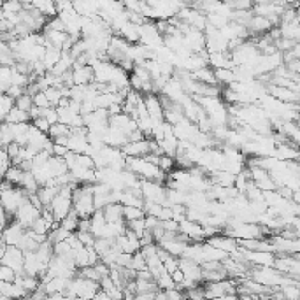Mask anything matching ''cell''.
Masks as SVG:
<instances>
[{
	"label": "cell",
	"instance_id": "5bb4252c",
	"mask_svg": "<svg viewBox=\"0 0 300 300\" xmlns=\"http://www.w3.org/2000/svg\"><path fill=\"white\" fill-rule=\"evenodd\" d=\"M62 58V49L56 46H49L46 47V53H44V58H42V62H44V65H46L47 70H53L55 69V65L60 62Z\"/></svg>",
	"mask_w": 300,
	"mask_h": 300
},
{
	"label": "cell",
	"instance_id": "52a82bcc",
	"mask_svg": "<svg viewBox=\"0 0 300 300\" xmlns=\"http://www.w3.org/2000/svg\"><path fill=\"white\" fill-rule=\"evenodd\" d=\"M146 107H148V114L155 123H163L165 121V109L162 106V100L158 97V93H146L144 95Z\"/></svg>",
	"mask_w": 300,
	"mask_h": 300
},
{
	"label": "cell",
	"instance_id": "4fadbf2b",
	"mask_svg": "<svg viewBox=\"0 0 300 300\" xmlns=\"http://www.w3.org/2000/svg\"><path fill=\"white\" fill-rule=\"evenodd\" d=\"M123 204L121 202H109L104 207V214H106L107 223H116V221H123L125 214H123Z\"/></svg>",
	"mask_w": 300,
	"mask_h": 300
},
{
	"label": "cell",
	"instance_id": "d4e9b609",
	"mask_svg": "<svg viewBox=\"0 0 300 300\" xmlns=\"http://www.w3.org/2000/svg\"><path fill=\"white\" fill-rule=\"evenodd\" d=\"M16 277H18V272L13 267L5 263L0 265V281H16Z\"/></svg>",
	"mask_w": 300,
	"mask_h": 300
},
{
	"label": "cell",
	"instance_id": "8fae6325",
	"mask_svg": "<svg viewBox=\"0 0 300 300\" xmlns=\"http://www.w3.org/2000/svg\"><path fill=\"white\" fill-rule=\"evenodd\" d=\"M72 72H74V84L79 86H86L95 81V69L92 65H74Z\"/></svg>",
	"mask_w": 300,
	"mask_h": 300
},
{
	"label": "cell",
	"instance_id": "1f68e13d",
	"mask_svg": "<svg viewBox=\"0 0 300 300\" xmlns=\"http://www.w3.org/2000/svg\"><path fill=\"white\" fill-rule=\"evenodd\" d=\"M21 9H23V2H21V0H7V2H4V5H2V11H7V13L18 14Z\"/></svg>",
	"mask_w": 300,
	"mask_h": 300
},
{
	"label": "cell",
	"instance_id": "ffe728a7",
	"mask_svg": "<svg viewBox=\"0 0 300 300\" xmlns=\"http://www.w3.org/2000/svg\"><path fill=\"white\" fill-rule=\"evenodd\" d=\"M18 246L25 251V253H28V251H37V248H39L41 244H39L37 240L33 239V237L30 236L28 232H25V236L21 237V240H19Z\"/></svg>",
	"mask_w": 300,
	"mask_h": 300
},
{
	"label": "cell",
	"instance_id": "44dd1931",
	"mask_svg": "<svg viewBox=\"0 0 300 300\" xmlns=\"http://www.w3.org/2000/svg\"><path fill=\"white\" fill-rule=\"evenodd\" d=\"M44 93L47 95V98H49L51 106H53V107H58L60 100L63 98V92H62V88H58V86L46 88V90H44Z\"/></svg>",
	"mask_w": 300,
	"mask_h": 300
},
{
	"label": "cell",
	"instance_id": "836d02e7",
	"mask_svg": "<svg viewBox=\"0 0 300 300\" xmlns=\"http://www.w3.org/2000/svg\"><path fill=\"white\" fill-rule=\"evenodd\" d=\"M70 149H69V146H65V144H58V142H55V149H53V153H55L56 157H65L67 153H69Z\"/></svg>",
	"mask_w": 300,
	"mask_h": 300
},
{
	"label": "cell",
	"instance_id": "484cf974",
	"mask_svg": "<svg viewBox=\"0 0 300 300\" xmlns=\"http://www.w3.org/2000/svg\"><path fill=\"white\" fill-rule=\"evenodd\" d=\"M16 106L19 107V109H23V111H28L30 112V109L33 107V97L30 95V93L25 92L21 97L16 98Z\"/></svg>",
	"mask_w": 300,
	"mask_h": 300
},
{
	"label": "cell",
	"instance_id": "ba28073f",
	"mask_svg": "<svg viewBox=\"0 0 300 300\" xmlns=\"http://www.w3.org/2000/svg\"><path fill=\"white\" fill-rule=\"evenodd\" d=\"M197 132H199V125L195 121L188 120V118H183L177 125H174V134L179 141H189L191 142V139L195 137Z\"/></svg>",
	"mask_w": 300,
	"mask_h": 300
},
{
	"label": "cell",
	"instance_id": "7a4b0ae2",
	"mask_svg": "<svg viewBox=\"0 0 300 300\" xmlns=\"http://www.w3.org/2000/svg\"><path fill=\"white\" fill-rule=\"evenodd\" d=\"M72 185L62 186L60 193L56 195L55 200L51 202V209L55 213L56 221H62L65 216H69L70 211L74 209V199H72Z\"/></svg>",
	"mask_w": 300,
	"mask_h": 300
},
{
	"label": "cell",
	"instance_id": "cb8c5ba5",
	"mask_svg": "<svg viewBox=\"0 0 300 300\" xmlns=\"http://www.w3.org/2000/svg\"><path fill=\"white\" fill-rule=\"evenodd\" d=\"M130 230H134L139 237H142V234L146 232V216L139 218V220H132V221H126Z\"/></svg>",
	"mask_w": 300,
	"mask_h": 300
},
{
	"label": "cell",
	"instance_id": "603a6c76",
	"mask_svg": "<svg viewBox=\"0 0 300 300\" xmlns=\"http://www.w3.org/2000/svg\"><path fill=\"white\" fill-rule=\"evenodd\" d=\"M13 141H14L13 126H11L9 121H4V123H2V148L9 146Z\"/></svg>",
	"mask_w": 300,
	"mask_h": 300
},
{
	"label": "cell",
	"instance_id": "e575fe53",
	"mask_svg": "<svg viewBox=\"0 0 300 300\" xmlns=\"http://www.w3.org/2000/svg\"><path fill=\"white\" fill-rule=\"evenodd\" d=\"M172 279H174L175 284H181V283L185 281V274H183V270H181V268H177L175 272H172Z\"/></svg>",
	"mask_w": 300,
	"mask_h": 300
},
{
	"label": "cell",
	"instance_id": "30bf717a",
	"mask_svg": "<svg viewBox=\"0 0 300 300\" xmlns=\"http://www.w3.org/2000/svg\"><path fill=\"white\" fill-rule=\"evenodd\" d=\"M121 149L125 153V157H146L148 153H151V142H149V137H146L142 141L125 144Z\"/></svg>",
	"mask_w": 300,
	"mask_h": 300
},
{
	"label": "cell",
	"instance_id": "7402d4cb",
	"mask_svg": "<svg viewBox=\"0 0 300 300\" xmlns=\"http://www.w3.org/2000/svg\"><path fill=\"white\" fill-rule=\"evenodd\" d=\"M123 214H125L126 221H132V220H139V218L146 216V211L142 207H135V205H123Z\"/></svg>",
	"mask_w": 300,
	"mask_h": 300
},
{
	"label": "cell",
	"instance_id": "6da1fadb",
	"mask_svg": "<svg viewBox=\"0 0 300 300\" xmlns=\"http://www.w3.org/2000/svg\"><path fill=\"white\" fill-rule=\"evenodd\" d=\"M100 290V283L95 279H88L83 276H76L70 281V286L67 288L65 295L67 297H79V299H90L95 297Z\"/></svg>",
	"mask_w": 300,
	"mask_h": 300
},
{
	"label": "cell",
	"instance_id": "8992f818",
	"mask_svg": "<svg viewBox=\"0 0 300 300\" xmlns=\"http://www.w3.org/2000/svg\"><path fill=\"white\" fill-rule=\"evenodd\" d=\"M41 209L39 207H35L30 200H27V202L21 205V207L16 211V214H14V220L19 223V225H23L25 228H32V225H33V221L37 220L39 216H41Z\"/></svg>",
	"mask_w": 300,
	"mask_h": 300
},
{
	"label": "cell",
	"instance_id": "2e32d148",
	"mask_svg": "<svg viewBox=\"0 0 300 300\" xmlns=\"http://www.w3.org/2000/svg\"><path fill=\"white\" fill-rule=\"evenodd\" d=\"M216 70V79H218V84L221 86H230L232 83H236L237 81V76L234 72V69H214Z\"/></svg>",
	"mask_w": 300,
	"mask_h": 300
},
{
	"label": "cell",
	"instance_id": "f1b7e54d",
	"mask_svg": "<svg viewBox=\"0 0 300 300\" xmlns=\"http://www.w3.org/2000/svg\"><path fill=\"white\" fill-rule=\"evenodd\" d=\"M158 165H160V169H162L163 172H167V174H169V172L174 171L175 158L174 157H169V155H165V153H163L162 157H160V163H158Z\"/></svg>",
	"mask_w": 300,
	"mask_h": 300
},
{
	"label": "cell",
	"instance_id": "5b68a950",
	"mask_svg": "<svg viewBox=\"0 0 300 300\" xmlns=\"http://www.w3.org/2000/svg\"><path fill=\"white\" fill-rule=\"evenodd\" d=\"M267 93L276 100L283 102V104H299L300 100V92L295 88L290 86H279V84H268Z\"/></svg>",
	"mask_w": 300,
	"mask_h": 300
},
{
	"label": "cell",
	"instance_id": "9c48e42d",
	"mask_svg": "<svg viewBox=\"0 0 300 300\" xmlns=\"http://www.w3.org/2000/svg\"><path fill=\"white\" fill-rule=\"evenodd\" d=\"M25 232H27V228H25L23 225H19V223L14 220L11 225H7L4 228V232H2V240H5L9 246H18L21 237L25 236Z\"/></svg>",
	"mask_w": 300,
	"mask_h": 300
},
{
	"label": "cell",
	"instance_id": "e0dca14e",
	"mask_svg": "<svg viewBox=\"0 0 300 300\" xmlns=\"http://www.w3.org/2000/svg\"><path fill=\"white\" fill-rule=\"evenodd\" d=\"M14 106H16V98H13L7 93H2V98H0V116H2V120H5V116L13 111Z\"/></svg>",
	"mask_w": 300,
	"mask_h": 300
},
{
	"label": "cell",
	"instance_id": "3957f363",
	"mask_svg": "<svg viewBox=\"0 0 300 300\" xmlns=\"http://www.w3.org/2000/svg\"><path fill=\"white\" fill-rule=\"evenodd\" d=\"M28 200V193L21 186H13V188L2 189V209L7 213L16 214L21 205Z\"/></svg>",
	"mask_w": 300,
	"mask_h": 300
},
{
	"label": "cell",
	"instance_id": "f546056e",
	"mask_svg": "<svg viewBox=\"0 0 300 300\" xmlns=\"http://www.w3.org/2000/svg\"><path fill=\"white\" fill-rule=\"evenodd\" d=\"M276 46L277 49L281 51V53H284V51H290L293 49V47L297 46V41L295 39H290V37H281L276 41Z\"/></svg>",
	"mask_w": 300,
	"mask_h": 300
},
{
	"label": "cell",
	"instance_id": "4316f807",
	"mask_svg": "<svg viewBox=\"0 0 300 300\" xmlns=\"http://www.w3.org/2000/svg\"><path fill=\"white\" fill-rule=\"evenodd\" d=\"M53 228V226L47 223V220L44 216H39L35 221H33V225H32V230H35V232H39V234H49V230Z\"/></svg>",
	"mask_w": 300,
	"mask_h": 300
},
{
	"label": "cell",
	"instance_id": "9a60e30c",
	"mask_svg": "<svg viewBox=\"0 0 300 300\" xmlns=\"http://www.w3.org/2000/svg\"><path fill=\"white\" fill-rule=\"evenodd\" d=\"M2 121H9V123H25V121H32V118H30V112L28 111H23V109H19L18 106H14L13 111L5 116V120H2Z\"/></svg>",
	"mask_w": 300,
	"mask_h": 300
},
{
	"label": "cell",
	"instance_id": "83f0119b",
	"mask_svg": "<svg viewBox=\"0 0 300 300\" xmlns=\"http://www.w3.org/2000/svg\"><path fill=\"white\" fill-rule=\"evenodd\" d=\"M132 268H135L137 272H141V270H146V268H148V262H146V256L142 254V251H137V253H134Z\"/></svg>",
	"mask_w": 300,
	"mask_h": 300
},
{
	"label": "cell",
	"instance_id": "7c38bea8",
	"mask_svg": "<svg viewBox=\"0 0 300 300\" xmlns=\"http://www.w3.org/2000/svg\"><path fill=\"white\" fill-rule=\"evenodd\" d=\"M272 28V23L268 21V18L265 16H260V14H254L253 19L248 25V30H250V39H254L262 35V33H267L268 30Z\"/></svg>",
	"mask_w": 300,
	"mask_h": 300
},
{
	"label": "cell",
	"instance_id": "277c9868",
	"mask_svg": "<svg viewBox=\"0 0 300 300\" xmlns=\"http://www.w3.org/2000/svg\"><path fill=\"white\" fill-rule=\"evenodd\" d=\"M0 258H2V263L13 267L18 274L23 272L25 267V251L19 248V246H7L5 251L0 253Z\"/></svg>",
	"mask_w": 300,
	"mask_h": 300
},
{
	"label": "cell",
	"instance_id": "ac0fdd59",
	"mask_svg": "<svg viewBox=\"0 0 300 300\" xmlns=\"http://www.w3.org/2000/svg\"><path fill=\"white\" fill-rule=\"evenodd\" d=\"M70 130H72V126L67 125V123H62V121H58V123H53L49 128V137L55 141V139L62 137V135H70Z\"/></svg>",
	"mask_w": 300,
	"mask_h": 300
},
{
	"label": "cell",
	"instance_id": "d6a6232c",
	"mask_svg": "<svg viewBox=\"0 0 300 300\" xmlns=\"http://www.w3.org/2000/svg\"><path fill=\"white\" fill-rule=\"evenodd\" d=\"M32 123L35 126H37L39 130H42V132H46V134H49V128H51V123L49 120H47L46 116H41V118H35V120H32Z\"/></svg>",
	"mask_w": 300,
	"mask_h": 300
},
{
	"label": "cell",
	"instance_id": "d6986e66",
	"mask_svg": "<svg viewBox=\"0 0 300 300\" xmlns=\"http://www.w3.org/2000/svg\"><path fill=\"white\" fill-rule=\"evenodd\" d=\"M79 220H81V218H79V214L76 213L74 209H72V211H70V214H69V216H65L63 220H62V221H60V225H62V226H65L67 230L76 232V230H78V226H79Z\"/></svg>",
	"mask_w": 300,
	"mask_h": 300
},
{
	"label": "cell",
	"instance_id": "4dcf8cb0",
	"mask_svg": "<svg viewBox=\"0 0 300 300\" xmlns=\"http://www.w3.org/2000/svg\"><path fill=\"white\" fill-rule=\"evenodd\" d=\"M33 104L39 107H42V109H46V107H53L51 106L49 98H47V95L44 93V90H41V92H37L35 95H33Z\"/></svg>",
	"mask_w": 300,
	"mask_h": 300
}]
</instances>
